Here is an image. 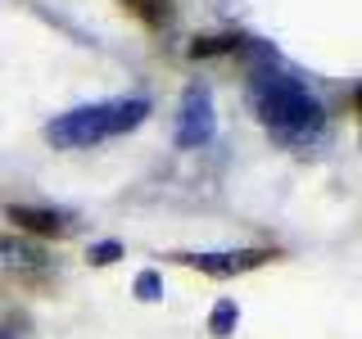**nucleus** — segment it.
<instances>
[{
	"instance_id": "f257e3e1",
	"label": "nucleus",
	"mask_w": 362,
	"mask_h": 339,
	"mask_svg": "<svg viewBox=\"0 0 362 339\" xmlns=\"http://www.w3.org/2000/svg\"><path fill=\"white\" fill-rule=\"evenodd\" d=\"M254 109H258V118L267 122V131L281 136V141H290V145H303L308 136L322 131V122H326V113L313 100V90L303 82H294V77H281V73L258 77Z\"/></svg>"
},
{
	"instance_id": "f03ea898",
	"label": "nucleus",
	"mask_w": 362,
	"mask_h": 339,
	"mask_svg": "<svg viewBox=\"0 0 362 339\" xmlns=\"http://www.w3.org/2000/svg\"><path fill=\"white\" fill-rule=\"evenodd\" d=\"M145 113H150V100H100V105H82L68 109L45 127V141L59 145V150H86L95 141H109V136H122L132 127H141Z\"/></svg>"
},
{
	"instance_id": "7ed1b4c3",
	"label": "nucleus",
	"mask_w": 362,
	"mask_h": 339,
	"mask_svg": "<svg viewBox=\"0 0 362 339\" xmlns=\"http://www.w3.org/2000/svg\"><path fill=\"white\" fill-rule=\"evenodd\" d=\"M213 127H218V118H213V95H209L204 86H190L186 100H181L177 145H181V150H195V145L213 141Z\"/></svg>"
},
{
	"instance_id": "20e7f679",
	"label": "nucleus",
	"mask_w": 362,
	"mask_h": 339,
	"mask_svg": "<svg viewBox=\"0 0 362 339\" xmlns=\"http://www.w3.org/2000/svg\"><path fill=\"white\" fill-rule=\"evenodd\" d=\"M50 267V254L28 240H14V235H0V271H14V276H41Z\"/></svg>"
},
{
	"instance_id": "39448f33",
	"label": "nucleus",
	"mask_w": 362,
	"mask_h": 339,
	"mask_svg": "<svg viewBox=\"0 0 362 339\" xmlns=\"http://www.w3.org/2000/svg\"><path fill=\"white\" fill-rule=\"evenodd\" d=\"M267 258L272 254H263V249H240V254H186V263L209 271V276H235V271H249Z\"/></svg>"
},
{
	"instance_id": "423d86ee",
	"label": "nucleus",
	"mask_w": 362,
	"mask_h": 339,
	"mask_svg": "<svg viewBox=\"0 0 362 339\" xmlns=\"http://www.w3.org/2000/svg\"><path fill=\"white\" fill-rule=\"evenodd\" d=\"M23 231H45V235H59V231H73V218L68 213H54V208H32V203H14L9 208Z\"/></svg>"
},
{
	"instance_id": "0eeeda50",
	"label": "nucleus",
	"mask_w": 362,
	"mask_h": 339,
	"mask_svg": "<svg viewBox=\"0 0 362 339\" xmlns=\"http://www.w3.org/2000/svg\"><path fill=\"white\" fill-rule=\"evenodd\" d=\"M127 5L150 23V28H163V23L173 18V0H127Z\"/></svg>"
},
{
	"instance_id": "6e6552de",
	"label": "nucleus",
	"mask_w": 362,
	"mask_h": 339,
	"mask_svg": "<svg viewBox=\"0 0 362 339\" xmlns=\"http://www.w3.org/2000/svg\"><path fill=\"white\" fill-rule=\"evenodd\" d=\"M136 294H141L145 303H154L158 294H163V280H158L154 271H141V276H136Z\"/></svg>"
},
{
	"instance_id": "1a4fd4ad",
	"label": "nucleus",
	"mask_w": 362,
	"mask_h": 339,
	"mask_svg": "<svg viewBox=\"0 0 362 339\" xmlns=\"http://www.w3.org/2000/svg\"><path fill=\"white\" fill-rule=\"evenodd\" d=\"M235 326V303H218L213 308V335H231Z\"/></svg>"
},
{
	"instance_id": "9d476101",
	"label": "nucleus",
	"mask_w": 362,
	"mask_h": 339,
	"mask_svg": "<svg viewBox=\"0 0 362 339\" xmlns=\"http://www.w3.org/2000/svg\"><path fill=\"white\" fill-rule=\"evenodd\" d=\"M118 254H122V244H118V240L90 244V263H100V267H105V263H113V258H118Z\"/></svg>"
},
{
	"instance_id": "9b49d317",
	"label": "nucleus",
	"mask_w": 362,
	"mask_h": 339,
	"mask_svg": "<svg viewBox=\"0 0 362 339\" xmlns=\"http://www.w3.org/2000/svg\"><path fill=\"white\" fill-rule=\"evenodd\" d=\"M0 339H14V331H5V326H0Z\"/></svg>"
}]
</instances>
